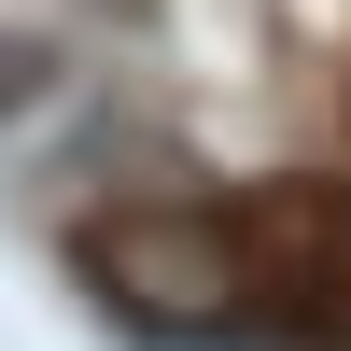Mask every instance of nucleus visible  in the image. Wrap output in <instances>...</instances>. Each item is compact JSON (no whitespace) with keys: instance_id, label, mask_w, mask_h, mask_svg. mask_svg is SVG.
<instances>
[{"instance_id":"f257e3e1","label":"nucleus","mask_w":351,"mask_h":351,"mask_svg":"<svg viewBox=\"0 0 351 351\" xmlns=\"http://www.w3.org/2000/svg\"><path fill=\"white\" fill-rule=\"evenodd\" d=\"M71 253H84V281H99L127 324H169V337L253 324V239H239V197H141V211H99Z\"/></svg>"}]
</instances>
